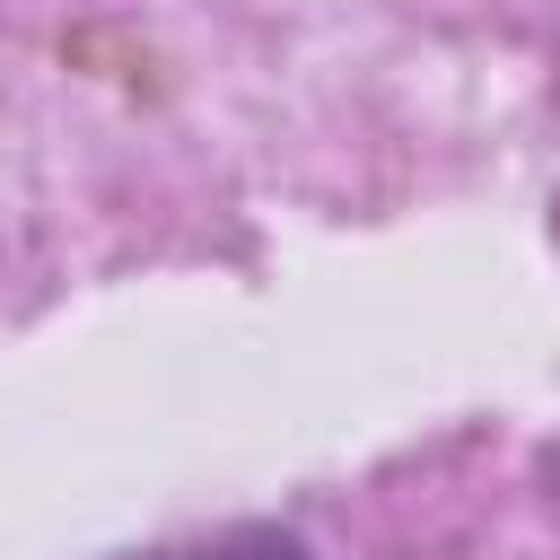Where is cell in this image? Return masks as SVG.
Returning a JSON list of instances; mask_svg holds the SVG:
<instances>
[{
    "instance_id": "6da1fadb",
    "label": "cell",
    "mask_w": 560,
    "mask_h": 560,
    "mask_svg": "<svg viewBox=\"0 0 560 560\" xmlns=\"http://www.w3.org/2000/svg\"><path fill=\"white\" fill-rule=\"evenodd\" d=\"M122 560H315V551L298 534H280V525H219V534H184V542L122 551Z\"/></svg>"
}]
</instances>
